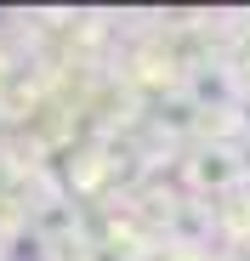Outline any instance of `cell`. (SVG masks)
<instances>
[{"label": "cell", "instance_id": "cell-3", "mask_svg": "<svg viewBox=\"0 0 250 261\" xmlns=\"http://www.w3.org/2000/svg\"><path fill=\"white\" fill-rule=\"evenodd\" d=\"M0 261H12V250H6V244H0Z\"/></svg>", "mask_w": 250, "mask_h": 261}, {"label": "cell", "instance_id": "cell-2", "mask_svg": "<svg viewBox=\"0 0 250 261\" xmlns=\"http://www.w3.org/2000/svg\"><path fill=\"white\" fill-rule=\"evenodd\" d=\"M239 114H244V142H250V97H239Z\"/></svg>", "mask_w": 250, "mask_h": 261}, {"label": "cell", "instance_id": "cell-1", "mask_svg": "<svg viewBox=\"0 0 250 261\" xmlns=\"http://www.w3.org/2000/svg\"><path fill=\"white\" fill-rule=\"evenodd\" d=\"M177 182H182V193L211 199V204L233 199L239 188H250L244 148H239V142H193V148H182V159H177Z\"/></svg>", "mask_w": 250, "mask_h": 261}]
</instances>
